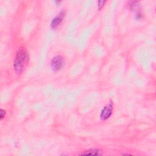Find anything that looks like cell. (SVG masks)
Returning a JSON list of instances; mask_svg holds the SVG:
<instances>
[{
  "instance_id": "obj_2",
  "label": "cell",
  "mask_w": 156,
  "mask_h": 156,
  "mask_svg": "<svg viewBox=\"0 0 156 156\" xmlns=\"http://www.w3.org/2000/svg\"><path fill=\"white\" fill-rule=\"evenodd\" d=\"M113 111V102H108L102 110L100 115V118L102 120H105L108 119L112 115Z\"/></svg>"
},
{
  "instance_id": "obj_3",
  "label": "cell",
  "mask_w": 156,
  "mask_h": 156,
  "mask_svg": "<svg viewBox=\"0 0 156 156\" xmlns=\"http://www.w3.org/2000/svg\"><path fill=\"white\" fill-rule=\"evenodd\" d=\"M51 66L52 69L55 71L60 70L63 66V58L60 55L54 57L51 60Z\"/></svg>"
},
{
  "instance_id": "obj_4",
  "label": "cell",
  "mask_w": 156,
  "mask_h": 156,
  "mask_svg": "<svg viewBox=\"0 0 156 156\" xmlns=\"http://www.w3.org/2000/svg\"><path fill=\"white\" fill-rule=\"evenodd\" d=\"M65 16V12L62 11L59 13V14H58L57 16H56L52 20L51 24V27L53 29L56 28L62 22L63 17Z\"/></svg>"
},
{
  "instance_id": "obj_6",
  "label": "cell",
  "mask_w": 156,
  "mask_h": 156,
  "mask_svg": "<svg viewBox=\"0 0 156 156\" xmlns=\"http://www.w3.org/2000/svg\"><path fill=\"white\" fill-rule=\"evenodd\" d=\"M4 115H5V111H4L2 109H1V119H2Z\"/></svg>"
},
{
  "instance_id": "obj_5",
  "label": "cell",
  "mask_w": 156,
  "mask_h": 156,
  "mask_svg": "<svg viewBox=\"0 0 156 156\" xmlns=\"http://www.w3.org/2000/svg\"><path fill=\"white\" fill-rule=\"evenodd\" d=\"M82 154L97 155H100L101 154L99 153V151L98 149H90V150H88V151H86L85 152H83Z\"/></svg>"
},
{
  "instance_id": "obj_1",
  "label": "cell",
  "mask_w": 156,
  "mask_h": 156,
  "mask_svg": "<svg viewBox=\"0 0 156 156\" xmlns=\"http://www.w3.org/2000/svg\"><path fill=\"white\" fill-rule=\"evenodd\" d=\"M28 60V55L24 49L20 48L18 50L13 62V68L16 74H21L24 70Z\"/></svg>"
}]
</instances>
